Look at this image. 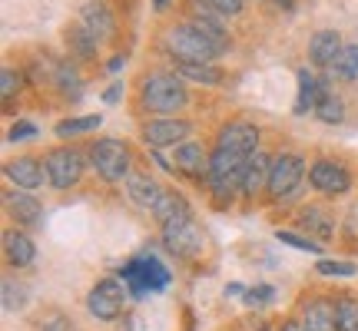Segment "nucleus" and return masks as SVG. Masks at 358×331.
Segmentation results:
<instances>
[{
	"label": "nucleus",
	"instance_id": "obj_18",
	"mask_svg": "<svg viewBox=\"0 0 358 331\" xmlns=\"http://www.w3.org/2000/svg\"><path fill=\"white\" fill-rule=\"evenodd\" d=\"M342 50H345V43H342V34H335V30H319L308 40V60H312V66H322V70H329Z\"/></svg>",
	"mask_w": 358,
	"mask_h": 331
},
{
	"label": "nucleus",
	"instance_id": "obj_9",
	"mask_svg": "<svg viewBox=\"0 0 358 331\" xmlns=\"http://www.w3.org/2000/svg\"><path fill=\"white\" fill-rule=\"evenodd\" d=\"M140 136L150 149H176L179 142H189L192 123L182 116H156L150 123H143Z\"/></svg>",
	"mask_w": 358,
	"mask_h": 331
},
{
	"label": "nucleus",
	"instance_id": "obj_23",
	"mask_svg": "<svg viewBox=\"0 0 358 331\" xmlns=\"http://www.w3.org/2000/svg\"><path fill=\"white\" fill-rule=\"evenodd\" d=\"M268 172H272V156H266V153H252V156H249L243 196H259L262 189H268Z\"/></svg>",
	"mask_w": 358,
	"mask_h": 331
},
{
	"label": "nucleus",
	"instance_id": "obj_3",
	"mask_svg": "<svg viewBox=\"0 0 358 331\" xmlns=\"http://www.w3.org/2000/svg\"><path fill=\"white\" fill-rule=\"evenodd\" d=\"M159 232H163V245H166L176 258L192 262V258H199V255H203L206 232H203V226L196 222L192 209H186V212L173 216L169 222H163V226H159Z\"/></svg>",
	"mask_w": 358,
	"mask_h": 331
},
{
	"label": "nucleus",
	"instance_id": "obj_15",
	"mask_svg": "<svg viewBox=\"0 0 358 331\" xmlns=\"http://www.w3.org/2000/svg\"><path fill=\"white\" fill-rule=\"evenodd\" d=\"M173 166H176V172L182 176H192V179H206L209 176V153H206L199 142H179L176 149H173Z\"/></svg>",
	"mask_w": 358,
	"mask_h": 331
},
{
	"label": "nucleus",
	"instance_id": "obj_43",
	"mask_svg": "<svg viewBox=\"0 0 358 331\" xmlns=\"http://www.w3.org/2000/svg\"><path fill=\"white\" fill-rule=\"evenodd\" d=\"M229 295H245V285H236V281L226 285V298H229Z\"/></svg>",
	"mask_w": 358,
	"mask_h": 331
},
{
	"label": "nucleus",
	"instance_id": "obj_19",
	"mask_svg": "<svg viewBox=\"0 0 358 331\" xmlns=\"http://www.w3.org/2000/svg\"><path fill=\"white\" fill-rule=\"evenodd\" d=\"M299 77V96H295V106H292V113L295 116H308V113H315L319 110V100H322V93H325V83H322L315 73H308L306 66L295 73Z\"/></svg>",
	"mask_w": 358,
	"mask_h": 331
},
{
	"label": "nucleus",
	"instance_id": "obj_5",
	"mask_svg": "<svg viewBox=\"0 0 358 331\" xmlns=\"http://www.w3.org/2000/svg\"><path fill=\"white\" fill-rule=\"evenodd\" d=\"M163 47L173 60H189V64H213L216 57H222L216 43H209L192 24L169 27L166 37H163Z\"/></svg>",
	"mask_w": 358,
	"mask_h": 331
},
{
	"label": "nucleus",
	"instance_id": "obj_24",
	"mask_svg": "<svg viewBox=\"0 0 358 331\" xmlns=\"http://www.w3.org/2000/svg\"><path fill=\"white\" fill-rule=\"evenodd\" d=\"M299 226L308 229V239H312V235H319L322 242H329V239H332V232H335V219L329 216L322 205H306V209L299 212Z\"/></svg>",
	"mask_w": 358,
	"mask_h": 331
},
{
	"label": "nucleus",
	"instance_id": "obj_39",
	"mask_svg": "<svg viewBox=\"0 0 358 331\" xmlns=\"http://www.w3.org/2000/svg\"><path fill=\"white\" fill-rule=\"evenodd\" d=\"M40 331H77L73 321L66 315H50V318H40Z\"/></svg>",
	"mask_w": 358,
	"mask_h": 331
},
{
	"label": "nucleus",
	"instance_id": "obj_42",
	"mask_svg": "<svg viewBox=\"0 0 358 331\" xmlns=\"http://www.w3.org/2000/svg\"><path fill=\"white\" fill-rule=\"evenodd\" d=\"M120 93H123V87H120V83H113V87L103 93V100H106V103H116V100H120Z\"/></svg>",
	"mask_w": 358,
	"mask_h": 331
},
{
	"label": "nucleus",
	"instance_id": "obj_29",
	"mask_svg": "<svg viewBox=\"0 0 358 331\" xmlns=\"http://www.w3.org/2000/svg\"><path fill=\"white\" fill-rule=\"evenodd\" d=\"M100 123H103L100 113L70 116V119H60V123L53 126V133H57L60 140H66V136H83V133H93V129H100Z\"/></svg>",
	"mask_w": 358,
	"mask_h": 331
},
{
	"label": "nucleus",
	"instance_id": "obj_1",
	"mask_svg": "<svg viewBox=\"0 0 358 331\" xmlns=\"http://www.w3.org/2000/svg\"><path fill=\"white\" fill-rule=\"evenodd\" d=\"M189 103V89L182 83L179 73H150L140 87V110L156 116H173L186 110Z\"/></svg>",
	"mask_w": 358,
	"mask_h": 331
},
{
	"label": "nucleus",
	"instance_id": "obj_11",
	"mask_svg": "<svg viewBox=\"0 0 358 331\" xmlns=\"http://www.w3.org/2000/svg\"><path fill=\"white\" fill-rule=\"evenodd\" d=\"M308 186L322 196H345L352 189V172H348L342 163H332V159H315L308 166Z\"/></svg>",
	"mask_w": 358,
	"mask_h": 331
},
{
	"label": "nucleus",
	"instance_id": "obj_16",
	"mask_svg": "<svg viewBox=\"0 0 358 331\" xmlns=\"http://www.w3.org/2000/svg\"><path fill=\"white\" fill-rule=\"evenodd\" d=\"M80 24L87 27V30L100 40V43L113 40V34H116L113 10H110L103 0H90V3H83V10H80Z\"/></svg>",
	"mask_w": 358,
	"mask_h": 331
},
{
	"label": "nucleus",
	"instance_id": "obj_10",
	"mask_svg": "<svg viewBox=\"0 0 358 331\" xmlns=\"http://www.w3.org/2000/svg\"><path fill=\"white\" fill-rule=\"evenodd\" d=\"M127 298H129V292L120 285V281L103 279V281H96V285L90 288L87 308H90V315H93L96 321H116L120 315H123V308H127Z\"/></svg>",
	"mask_w": 358,
	"mask_h": 331
},
{
	"label": "nucleus",
	"instance_id": "obj_28",
	"mask_svg": "<svg viewBox=\"0 0 358 331\" xmlns=\"http://www.w3.org/2000/svg\"><path fill=\"white\" fill-rule=\"evenodd\" d=\"M186 209H189V203H186V199H182L176 189H163V196H159V199H156V205L150 209V216H153L156 222L163 226V222H169L173 216L186 212Z\"/></svg>",
	"mask_w": 358,
	"mask_h": 331
},
{
	"label": "nucleus",
	"instance_id": "obj_6",
	"mask_svg": "<svg viewBox=\"0 0 358 331\" xmlns=\"http://www.w3.org/2000/svg\"><path fill=\"white\" fill-rule=\"evenodd\" d=\"M90 163L96 169V176L103 182H127V176L133 172V156H129V146L123 140H100L93 142L90 149Z\"/></svg>",
	"mask_w": 358,
	"mask_h": 331
},
{
	"label": "nucleus",
	"instance_id": "obj_32",
	"mask_svg": "<svg viewBox=\"0 0 358 331\" xmlns=\"http://www.w3.org/2000/svg\"><path fill=\"white\" fill-rule=\"evenodd\" d=\"M329 70L338 80H358V43H345V50L338 53V60Z\"/></svg>",
	"mask_w": 358,
	"mask_h": 331
},
{
	"label": "nucleus",
	"instance_id": "obj_26",
	"mask_svg": "<svg viewBox=\"0 0 358 331\" xmlns=\"http://www.w3.org/2000/svg\"><path fill=\"white\" fill-rule=\"evenodd\" d=\"M176 73L182 80L203 83V87H219V83H222V77H226L216 64H189V60H176Z\"/></svg>",
	"mask_w": 358,
	"mask_h": 331
},
{
	"label": "nucleus",
	"instance_id": "obj_12",
	"mask_svg": "<svg viewBox=\"0 0 358 331\" xmlns=\"http://www.w3.org/2000/svg\"><path fill=\"white\" fill-rule=\"evenodd\" d=\"M259 140H262V133H259L256 123L232 119V123H226V126L219 129L216 146L229 149V153H239V156H252V153H259Z\"/></svg>",
	"mask_w": 358,
	"mask_h": 331
},
{
	"label": "nucleus",
	"instance_id": "obj_2",
	"mask_svg": "<svg viewBox=\"0 0 358 331\" xmlns=\"http://www.w3.org/2000/svg\"><path fill=\"white\" fill-rule=\"evenodd\" d=\"M245 166H249V156L229 153V149H222V146H216V149L209 153V176H206V182H209V189H213L219 205L232 203V199L243 192Z\"/></svg>",
	"mask_w": 358,
	"mask_h": 331
},
{
	"label": "nucleus",
	"instance_id": "obj_46",
	"mask_svg": "<svg viewBox=\"0 0 358 331\" xmlns=\"http://www.w3.org/2000/svg\"><path fill=\"white\" fill-rule=\"evenodd\" d=\"M275 3H279L282 10H292V0H275Z\"/></svg>",
	"mask_w": 358,
	"mask_h": 331
},
{
	"label": "nucleus",
	"instance_id": "obj_8",
	"mask_svg": "<svg viewBox=\"0 0 358 331\" xmlns=\"http://www.w3.org/2000/svg\"><path fill=\"white\" fill-rule=\"evenodd\" d=\"M306 176V159L299 153H279L272 156V172H268V199H275V203H285V199H292L295 189H299V182Z\"/></svg>",
	"mask_w": 358,
	"mask_h": 331
},
{
	"label": "nucleus",
	"instance_id": "obj_21",
	"mask_svg": "<svg viewBox=\"0 0 358 331\" xmlns=\"http://www.w3.org/2000/svg\"><path fill=\"white\" fill-rule=\"evenodd\" d=\"M127 196H129V203L133 205H140V209H153L156 199L163 196V186L156 182L150 172H129L127 176Z\"/></svg>",
	"mask_w": 358,
	"mask_h": 331
},
{
	"label": "nucleus",
	"instance_id": "obj_22",
	"mask_svg": "<svg viewBox=\"0 0 358 331\" xmlns=\"http://www.w3.org/2000/svg\"><path fill=\"white\" fill-rule=\"evenodd\" d=\"M302 321L308 331H338V315H335L332 298H312L302 308Z\"/></svg>",
	"mask_w": 358,
	"mask_h": 331
},
{
	"label": "nucleus",
	"instance_id": "obj_4",
	"mask_svg": "<svg viewBox=\"0 0 358 331\" xmlns=\"http://www.w3.org/2000/svg\"><path fill=\"white\" fill-rule=\"evenodd\" d=\"M123 285H127L129 298H146V295L153 292H163L169 281H173V275H169V268L156 258V255H140V258H133V262H127L123 265Z\"/></svg>",
	"mask_w": 358,
	"mask_h": 331
},
{
	"label": "nucleus",
	"instance_id": "obj_40",
	"mask_svg": "<svg viewBox=\"0 0 358 331\" xmlns=\"http://www.w3.org/2000/svg\"><path fill=\"white\" fill-rule=\"evenodd\" d=\"M34 136H37V126H34V123H27V119H20V123H13L10 126V142L34 140Z\"/></svg>",
	"mask_w": 358,
	"mask_h": 331
},
{
	"label": "nucleus",
	"instance_id": "obj_34",
	"mask_svg": "<svg viewBox=\"0 0 358 331\" xmlns=\"http://www.w3.org/2000/svg\"><path fill=\"white\" fill-rule=\"evenodd\" d=\"M24 305H27V288L20 281L3 279V308H7V311H20Z\"/></svg>",
	"mask_w": 358,
	"mask_h": 331
},
{
	"label": "nucleus",
	"instance_id": "obj_7",
	"mask_svg": "<svg viewBox=\"0 0 358 331\" xmlns=\"http://www.w3.org/2000/svg\"><path fill=\"white\" fill-rule=\"evenodd\" d=\"M43 169H47V182L53 189H73L80 179H83V169H87V159L73 149V146H57L50 153H43Z\"/></svg>",
	"mask_w": 358,
	"mask_h": 331
},
{
	"label": "nucleus",
	"instance_id": "obj_38",
	"mask_svg": "<svg viewBox=\"0 0 358 331\" xmlns=\"http://www.w3.org/2000/svg\"><path fill=\"white\" fill-rule=\"evenodd\" d=\"M272 295H275L272 285H256V288H245L243 302L245 305H266V302H272Z\"/></svg>",
	"mask_w": 358,
	"mask_h": 331
},
{
	"label": "nucleus",
	"instance_id": "obj_27",
	"mask_svg": "<svg viewBox=\"0 0 358 331\" xmlns=\"http://www.w3.org/2000/svg\"><path fill=\"white\" fill-rule=\"evenodd\" d=\"M53 83H57V89L64 93L66 100H80V96H83V80H80V70L70 64V60L57 64V70H53Z\"/></svg>",
	"mask_w": 358,
	"mask_h": 331
},
{
	"label": "nucleus",
	"instance_id": "obj_35",
	"mask_svg": "<svg viewBox=\"0 0 358 331\" xmlns=\"http://www.w3.org/2000/svg\"><path fill=\"white\" fill-rule=\"evenodd\" d=\"M275 239H279L282 245H292V249H299V252H322V245L315 242V239H306V235H299V232L279 229V232H275Z\"/></svg>",
	"mask_w": 358,
	"mask_h": 331
},
{
	"label": "nucleus",
	"instance_id": "obj_44",
	"mask_svg": "<svg viewBox=\"0 0 358 331\" xmlns=\"http://www.w3.org/2000/svg\"><path fill=\"white\" fill-rule=\"evenodd\" d=\"M123 64H127L123 57H113V60H110V70H113V73H116V70H120V66H123Z\"/></svg>",
	"mask_w": 358,
	"mask_h": 331
},
{
	"label": "nucleus",
	"instance_id": "obj_41",
	"mask_svg": "<svg viewBox=\"0 0 358 331\" xmlns=\"http://www.w3.org/2000/svg\"><path fill=\"white\" fill-rule=\"evenodd\" d=\"M279 331H308V328H306V321L302 318H285L279 325Z\"/></svg>",
	"mask_w": 358,
	"mask_h": 331
},
{
	"label": "nucleus",
	"instance_id": "obj_37",
	"mask_svg": "<svg viewBox=\"0 0 358 331\" xmlns=\"http://www.w3.org/2000/svg\"><path fill=\"white\" fill-rule=\"evenodd\" d=\"M219 17H239L245 10V0H206Z\"/></svg>",
	"mask_w": 358,
	"mask_h": 331
},
{
	"label": "nucleus",
	"instance_id": "obj_45",
	"mask_svg": "<svg viewBox=\"0 0 358 331\" xmlns=\"http://www.w3.org/2000/svg\"><path fill=\"white\" fill-rule=\"evenodd\" d=\"M166 7H169V0H153V10H159V13H163V10H166Z\"/></svg>",
	"mask_w": 358,
	"mask_h": 331
},
{
	"label": "nucleus",
	"instance_id": "obj_13",
	"mask_svg": "<svg viewBox=\"0 0 358 331\" xmlns=\"http://www.w3.org/2000/svg\"><path fill=\"white\" fill-rule=\"evenodd\" d=\"M3 176L10 179L17 189H27L34 192L43 186V179H47V169H43V159H34V156H20V159H10V163L3 166Z\"/></svg>",
	"mask_w": 358,
	"mask_h": 331
},
{
	"label": "nucleus",
	"instance_id": "obj_36",
	"mask_svg": "<svg viewBox=\"0 0 358 331\" xmlns=\"http://www.w3.org/2000/svg\"><path fill=\"white\" fill-rule=\"evenodd\" d=\"M20 87H24V73L13 70V66H3V73H0V96L10 100L13 93H20Z\"/></svg>",
	"mask_w": 358,
	"mask_h": 331
},
{
	"label": "nucleus",
	"instance_id": "obj_30",
	"mask_svg": "<svg viewBox=\"0 0 358 331\" xmlns=\"http://www.w3.org/2000/svg\"><path fill=\"white\" fill-rule=\"evenodd\" d=\"M315 116H319L322 123H329V126L342 123V119H345V103H342V96H335L332 89L325 87V93H322V100H319V110H315Z\"/></svg>",
	"mask_w": 358,
	"mask_h": 331
},
{
	"label": "nucleus",
	"instance_id": "obj_20",
	"mask_svg": "<svg viewBox=\"0 0 358 331\" xmlns=\"http://www.w3.org/2000/svg\"><path fill=\"white\" fill-rule=\"evenodd\" d=\"M3 255H7V262L13 268H27L34 265V258H37V245L34 239L20 229H7L3 232Z\"/></svg>",
	"mask_w": 358,
	"mask_h": 331
},
{
	"label": "nucleus",
	"instance_id": "obj_33",
	"mask_svg": "<svg viewBox=\"0 0 358 331\" xmlns=\"http://www.w3.org/2000/svg\"><path fill=\"white\" fill-rule=\"evenodd\" d=\"M315 272L325 275V279H352L358 272L355 262H342V258H319L315 262Z\"/></svg>",
	"mask_w": 358,
	"mask_h": 331
},
{
	"label": "nucleus",
	"instance_id": "obj_14",
	"mask_svg": "<svg viewBox=\"0 0 358 331\" xmlns=\"http://www.w3.org/2000/svg\"><path fill=\"white\" fill-rule=\"evenodd\" d=\"M186 24L196 27V30H199V34H203L209 43H216L222 53L229 50V34H226V27H222V17H219V13L213 10L209 3H206V7H192V10H189V20H186Z\"/></svg>",
	"mask_w": 358,
	"mask_h": 331
},
{
	"label": "nucleus",
	"instance_id": "obj_31",
	"mask_svg": "<svg viewBox=\"0 0 358 331\" xmlns=\"http://www.w3.org/2000/svg\"><path fill=\"white\" fill-rule=\"evenodd\" d=\"M335 315H338V331H358V298L355 295H338V298H335Z\"/></svg>",
	"mask_w": 358,
	"mask_h": 331
},
{
	"label": "nucleus",
	"instance_id": "obj_17",
	"mask_svg": "<svg viewBox=\"0 0 358 331\" xmlns=\"http://www.w3.org/2000/svg\"><path fill=\"white\" fill-rule=\"evenodd\" d=\"M3 203H7V212L17 219V226L34 229V226H40V222H43V205H40L37 196H30L27 189L7 192V196H3Z\"/></svg>",
	"mask_w": 358,
	"mask_h": 331
},
{
	"label": "nucleus",
	"instance_id": "obj_25",
	"mask_svg": "<svg viewBox=\"0 0 358 331\" xmlns=\"http://www.w3.org/2000/svg\"><path fill=\"white\" fill-rule=\"evenodd\" d=\"M66 47H70L73 60H93L96 50H100V40L93 37L83 24H73V27H66Z\"/></svg>",
	"mask_w": 358,
	"mask_h": 331
}]
</instances>
